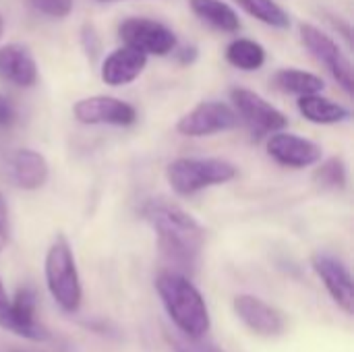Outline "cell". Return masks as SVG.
I'll return each mask as SVG.
<instances>
[{"label": "cell", "mask_w": 354, "mask_h": 352, "mask_svg": "<svg viewBox=\"0 0 354 352\" xmlns=\"http://www.w3.org/2000/svg\"><path fill=\"white\" fill-rule=\"evenodd\" d=\"M145 64H147V56L143 52L131 46H124V48L114 50L110 56H106L100 75L106 85L120 87V85L135 81L143 73Z\"/></svg>", "instance_id": "13"}, {"label": "cell", "mask_w": 354, "mask_h": 352, "mask_svg": "<svg viewBox=\"0 0 354 352\" xmlns=\"http://www.w3.org/2000/svg\"><path fill=\"white\" fill-rule=\"evenodd\" d=\"M226 60L241 71H257L266 62V48L253 39L239 37L228 44Z\"/></svg>", "instance_id": "20"}, {"label": "cell", "mask_w": 354, "mask_h": 352, "mask_svg": "<svg viewBox=\"0 0 354 352\" xmlns=\"http://www.w3.org/2000/svg\"><path fill=\"white\" fill-rule=\"evenodd\" d=\"M268 154L272 160L288 168H307L322 160V147L315 141L284 131L272 133L268 139Z\"/></svg>", "instance_id": "9"}, {"label": "cell", "mask_w": 354, "mask_h": 352, "mask_svg": "<svg viewBox=\"0 0 354 352\" xmlns=\"http://www.w3.org/2000/svg\"><path fill=\"white\" fill-rule=\"evenodd\" d=\"M81 41H83V48L87 52L89 58H95L97 52H100V37L93 29V25H83L81 29Z\"/></svg>", "instance_id": "25"}, {"label": "cell", "mask_w": 354, "mask_h": 352, "mask_svg": "<svg viewBox=\"0 0 354 352\" xmlns=\"http://www.w3.org/2000/svg\"><path fill=\"white\" fill-rule=\"evenodd\" d=\"M299 112L315 124H336L342 122L346 118H351L348 108L322 98L319 93H311V95H301L299 98Z\"/></svg>", "instance_id": "17"}, {"label": "cell", "mask_w": 354, "mask_h": 352, "mask_svg": "<svg viewBox=\"0 0 354 352\" xmlns=\"http://www.w3.org/2000/svg\"><path fill=\"white\" fill-rule=\"evenodd\" d=\"M143 218L158 234L162 257L183 274H193L205 243V230L183 207L166 199H149L143 205Z\"/></svg>", "instance_id": "1"}, {"label": "cell", "mask_w": 354, "mask_h": 352, "mask_svg": "<svg viewBox=\"0 0 354 352\" xmlns=\"http://www.w3.org/2000/svg\"><path fill=\"white\" fill-rule=\"evenodd\" d=\"M313 270H315L317 276L324 280L328 293H330L332 299L338 303V307L344 309L348 315H353L354 286L348 268H346L340 259H336L334 255L317 253V255H313Z\"/></svg>", "instance_id": "12"}, {"label": "cell", "mask_w": 354, "mask_h": 352, "mask_svg": "<svg viewBox=\"0 0 354 352\" xmlns=\"http://www.w3.org/2000/svg\"><path fill=\"white\" fill-rule=\"evenodd\" d=\"M17 120V108L15 104L0 93V129H8Z\"/></svg>", "instance_id": "26"}, {"label": "cell", "mask_w": 354, "mask_h": 352, "mask_svg": "<svg viewBox=\"0 0 354 352\" xmlns=\"http://www.w3.org/2000/svg\"><path fill=\"white\" fill-rule=\"evenodd\" d=\"M301 39L303 44L309 48V52L328 66V71L334 75V79L342 85V89L346 93L354 91V75L353 64L348 60V56L340 50V46L328 35L324 33L319 27L311 25V23H301Z\"/></svg>", "instance_id": "6"}, {"label": "cell", "mask_w": 354, "mask_h": 352, "mask_svg": "<svg viewBox=\"0 0 354 352\" xmlns=\"http://www.w3.org/2000/svg\"><path fill=\"white\" fill-rule=\"evenodd\" d=\"M118 35L127 46L143 52L145 56H166L176 48V35L170 27L143 17L122 21L118 25Z\"/></svg>", "instance_id": "5"}, {"label": "cell", "mask_w": 354, "mask_h": 352, "mask_svg": "<svg viewBox=\"0 0 354 352\" xmlns=\"http://www.w3.org/2000/svg\"><path fill=\"white\" fill-rule=\"evenodd\" d=\"M158 295L178 328L189 338H203L209 330V313L195 284L178 272H164L156 280Z\"/></svg>", "instance_id": "2"}, {"label": "cell", "mask_w": 354, "mask_h": 352, "mask_svg": "<svg viewBox=\"0 0 354 352\" xmlns=\"http://www.w3.org/2000/svg\"><path fill=\"white\" fill-rule=\"evenodd\" d=\"M46 284L52 299L68 313L77 311L83 299L81 280L71 245L64 237H58L46 255Z\"/></svg>", "instance_id": "4"}, {"label": "cell", "mask_w": 354, "mask_h": 352, "mask_svg": "<svg viewBox=\"0 0 354 352\" xmlns=\"http://www.w3.org/2000/svg\"><path fill=\"white\" fill-rule=\"evenodd\" d=\"M313 180L322 187V189H330V191H342L346 187L348 174H346V164L342 158L334 156L328 158L313 174Z\"/></svg>", "instance_id": "22"}, {"label": "cell", "mask_w": 354, "mask_h": 352, "mask_svg": "<svg viewBox=\"0 0 354 352\" xmlns=\"http://www.w3.org/2000/svg\"><path fill=\"white\" fill-rule=\"evenodd\" d=\"M234 176V164L222 158H178L166 168L168 185L180 197H191L207 187L224 185Z\"/></svg>", "instance_id": "3"}, {"label": "cell", "mask_w": 354, "mask_h": 352, "mask_svg": "<svg viewBox=\"0 0 354 352\" xmlns=\"http://www.w3.org/2000/svg\"><path fill=\"white\" fill-rule=\"evenodd\" d=\"M239 124V114L224 102H201L187 112L176 131L185 137H209L214 133L230 131Z\"/></svg>", "instance_id": "7"}, {"label": "cell", "mask_w": 354, "mask_h": 352, "mask_svg": "<svg viewBox=\"0 0 354 352\" xmlns=\"http://www.w3.org/2000/svg\"><path fill=\"white\" fill-rule=\"evenodd\" d=\"M191 10L220 31L234 33L241 29V19L232 6L222 0H191Z\"/></svg>", "instance_id": "18"}, {"label": "cell", "mask_w": 354, "mask_h": 352, "mask_svg": "<svg viewBox=\"0 0 354 352\" xmlns=\"http://www.w3.org/2000/svg\"><path fill=\"white\" fill-rule=\"evenodd\" d=\"M0 79L17 85L31 87L37 81V64L31 52L21 44H6L0 48Z\"/></svg>", "instance_id": "14"}, {"label": "cell", "mask_w": 354, "mask_h": 352, "mask_svg": "<svg viewBox=\"0 0 354 352\" xmlns=\"http://www.w3.org/2000/svg\"><path fill=\"white\" fill-rule=\"evenodd\" d=\"M29 2L35 10L54 19H64L73 10V0H29Z\"/></svg>", "instance_id": "24"}, {"label": "cell", "mask_w": 354, "mask_h": 352, "mask_svg": "<svg viewBox=\"0 0 354 352\" xmlns=\"http://www.w3.org/2000/svg\"><path fill=\"white\" fill-rule=\"evenodd\" d=\"M2 31H4V19H2V15H0V35H2Z\"/></svg>", "instance_id": "30"}, {"label": "cell", "mask_w": 354, "mask_h": 352, "mask_svg": "<svg viewBox=\"0 0 354 352\" xmlns=\"http://www.w3.org/2000/svg\"><path fill=\"white\" fill-rule=\"evenodd\" d=\"M75 118L83 124H114L129 127L137 120V110L112 95H91L83 98L73 108Z\"/></svg>", "instance_id": "8"}, {"label": "cell", "mask_w": 354, "mask_h": 352, "mask_svg": "<svg viewBox=\"0 0 354 352\" xmlns=\"http://www.w3.org/2000/svg\"><path fill=\"white\" fill-rule=\"evenodd\" d=\"M230 95L239 114L249 122L251 129H257L259 133H276L286 129L288 118L259 93L251 89H232Z\"/></svg>", "instance_id": "10"}, {"label": "cell", "mask_w": 354, "mask_h": 352, "mask_svg": "<svg viewBox=\"0 0 354 352\" xmlns=\"http://www.w3.org/2000/svg\"><path fill=\"white\" fill-rule=\"evenodd\" d=\"M0 328L2 330H8L12 328V313H10V301L6 297V290H4V284L0 280Z\"/></svg>", "instance_id": "27"}, {"label": "cell", "mask_w": 354, "mask_h": 352, "mask_svg": "<svg viewBox=\"0 0 354 352\" xmlns=\"http://www.w3.org/2000/svg\"><path fill=\"white\" fill-rule=\"evenodd\" d=\"M97 2H114V0H97Z\"/></svg>", "instance_id": "31"}, {"label": "cell", "mask_w": 354, "mask_h": 352, "mask_svg": "<svg viewBox=\"0 0 354 352\" xmlns=\"http://www.w3.org/2000/svg\"><path fill=\"white\" fill-rule=\"evenodd\" d=\"M170 344L174 346L176 352H222L216 344L203 340V338H189L185 334H172Z\"/></svg>", "instance_id": "23"}, {"label": "cell", "mask_w": 354, "mask_h": 352, "mask_svg": "<svg viewBox=\"0 0 354 352\" xmlns=\"http://www.w3.org/2000/svg\"><path fill=\"white\" fill-rule=\"evenodd\" d=\"M234 311L243 319V324L259 336L276 338L286 330L284 315L253 295H239L234 299Z\"/></svg>", "instance_id": "11"}, {"label": "cell", "mask_w": 354, "mask_h": 352, "mask_svg": "<svg viewBox=\"0 0 354 352\" xmlns=\"http://www.w3.org/2000/svg\"><path fill=\"white\" fill-rule=\"evenodd\" d=\"M12 178L25 191H35L46 185L50 168L46 158L33 149H19L12 156Z\"/></svg>", "instance_id": "16"}, {"label": "cell", "mask_w": 354, "mask_h": 352, "mask_svg": "<svg viewBox=\"0 0 354 352\" xmlns=\"http://www.w3.org/2000/svg\"><path fill=\"white\" fill-rule=\"evenodd\" d=\"M8 243V207H6V199L0 193V253L4 251Z\"/></svg>", "instance_id": "28"}, {"label": "cell", "mask_w": 354, "mask_h": 352, "mask_svg": "<svg viewBox=\"0 0 354 352\" xmlns=\"http://www.w3.org/2000/svg\"><path fill=\"white\" fill-rule=\"evenodd\" d=\"M10 313H12V328L10 332L29 338V340H46L48 332L46 328L35 319V293L33 288H21L10 303Z\"/></svg>", "instance_id": "15"}, {"label": "cell", "mask_w": 354, "mask_h": 352, "mask_svg": "<svg viewBox=\"0 0 354 352\" xmlns=\"http://www.w3.org/2000/svg\"><path fill=\"white\" fill-rule=\"evenodd\" d=\"M251 17L259 19L266 25H272L276 29H286L290 27L288 12L274 0H236Z\"/></svg>", "instance_id": "21"}, {"label": "cell", "mask_w": 354, "mask_h": 352, "mask_svg": "<svg viewBox=\"0 0 354 352\" xmlns=\"http://www.w3.org/2000/svg\"><path fill=\"white\" fill-rule=\"evenodd\" d=\"M274 85L286 93L311 95L324 89V79L313 73L299 71V68H282L274 75Z\"/></svg>", "instance_id": "19"}, {"label": "cell", "mask_w": 354, "mask_h": 352, "mask_svg": "<svg viewBox=\"0 0 354 352\" xmlns=\"http://www.w3.org/2000/svg\"><path fill=\"white\" fill-rule=\"evenodd\" d=\"M176 60H178L180 64H191V62H195V60H197V48H195V46L183 48L180 52H176Z\"/></svg>", "instance_id": "29"}]
</instances>
